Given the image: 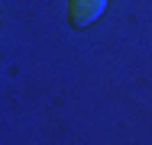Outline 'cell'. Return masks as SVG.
Returning <instances> with one entry per match:
<instances>
[{"mask_svg": "<svg viewBox=\"0 0 152 145\" xmlns=\"http://www.w3.org/2000/svg\"><path fill=\"white\" fill-rule=\"evenodd\" d=\"M107 10V0H68V20L75 26H91Z\"/></svg>", "mask_w": 152, "mask_h": 145, "instance_id": "obj_1", "label": "cell"}]
</instances>
